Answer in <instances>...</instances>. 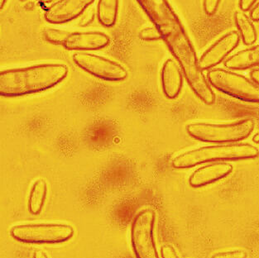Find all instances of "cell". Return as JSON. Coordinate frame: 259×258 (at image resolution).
Instances as JSON below:
<instances>
[{
    "instance_id": "484cf974",
    "label": "cell",
    "mask_w": 259,
    "mask_h": 258,
    "mask_svg": "<svg viewBox=\"0 0 259 258\" xmlns=\"http://www.w3.org/2000/svg\"><path fill=\"white\" fill-rule=\"evenodd\" d=\"M33 258H48L47 254L41 250H36L33 253Z\"/></svg>"
},
{
    "instance_id": "ffe728a7",
    "label": "cell",
    "mask_w": 259,
    "mask_h": 258,
    "mask_svg": "<svg viewBox=\"0 0 259 258\" xmlns=\"http://www.w3.org/2000/svg\"><path fill=\"white\" fill-rule=\"evenodd\" d=\"M221 0H203V8L207 15H214L215 14Z\"/></svg>"
},
{
    "instance_id": "30bf717a",
    "label": "cell",
    "mask_w": 259,
    "mask_h": 258,
    "mask_svg": "<svg viewBox=\"0 0 259 258\" xmlns=\"http://www.w3.org/2000/svg\"><path fill=\"white\" fill-rule=\"evenodd\" d=\"M110 38L100 32H71L64 44V48L70 51L100 50L109 45Z\"/></svg>"
},
{
    "instance_id": "f1b7e54d",
    "label": "cell",
    "mask_w": 259,
    "mask_h": 258,
    "mask_svg": "<svg viewBox=\"0 0 259 258\" xmlns=\"http://www.w3.org/2000/svg\"><path fill=\"white\" fill-rule=\"evenodd\" d=\"M6 2H7V0H0V7H1V9H4L5 5H6Z\"/></svg>"
},
{
    "instance_id": "ba28073f",
    "label": "cell",
    "mask_w": 259,
    "mask_h": 258,
    "mask_svg": "<svg viewBox=\"0 0 259 258\" xmlns=\"http://www.w3.org/2000/svg\"><path fill=\"white\" fill-rule=\"evenodd\" d=\"M240 38L238 31H231L221 36L200 57L199 62L201 70H211L221 64L239 45Z\"/></svg>"
},
{
    "instance_id": "ac0fdd59",
    "label": "cell",
    "mask_w": 259,
    "mask_h": 258,
    "mask_svg": "<svg viewBox=\"0 0 259 258\" xmlns=\"http://www.w3.org/2000/svg\"><path fill=\"white\" fill-rule=\"evenodd\" d=\"M139 37L143 41H157L161 39V35L155 27H147L140 31Z\"/></svg>"
},
{
    "instance_id": "f546056e",
    "label": "cell",
    "mask_w": 259,
    "mask_h": 258,
    "mask_svg": "<svg viewBox=\"0 0 259 258\" xmlns=\"http://www.w3.org/2000/svg\"><path fill=\"white\" fill-rule=\"evenodd\" d=\"M20 1H22V2H25L27 0H20Z\"/></svg>"
},
{
    "instance_id": "d4e9b609",
    "label": "cell",
    "mask_w": 259,
    "mask_h": 258,
    "mask_svg": "<svg viewBox=\"0 0 259 258\" xmlns=\"http://www.w3.org/2000/svg\"><path fill=\"white\" fill-rule=\"evenodd\" d=\"M251 79L256 84H259V68L253 69L250 73Z\"/></svg>"
},
{
    "instance_id": "6da1fadb",
    "label": "cell",
    "mask_w": 259,
    "mask_h": 258,
    "mask_svg": "<svg viewBox=\"0 0 259 258\" xmlns=\"http://www.w3.org/2000/svg\"><path fill=\"white\" fill-rule=\"evenodd\" d=\"M68 68L63 64H40L0 72V95L20 97L48 91L63 81Z\"/></svg>"
},
{
    "instance_id": "5bb4252c",
    "label": "cell",
    "mask_w": 259,
    "mask_h": 258,
    "mask_svg": "<svg viewBox=\"0 0 259 258\" xmlns=\"http://www.w3.org/2000/svg\"><path fill=\"white\" fill-rule=\"evenodd\" d=\"M234 20L243 44L252 45L257 41V33L252 19L248 18L243 11H237L234 14Z\"/></svg>"
},
{
    "instance_id": "4316f807",
    "label": "cell",
    "mask_w": 259,
    "mask_h": 258,
    "mask_svg": "<svg viewBox=\"0 0 259 258\" xmlns=\"http://www.w3.org/2000/svg\"><path fill=\"white\" fill-rule=\"evenodd\" d=\"M37 1L41 3V4H52V3L55 2L56 0H37Z\"/></svg>"
},
{
    "instance_id": "8992f818",
    "label": "cell",
    "mask_w": 259,
    "mask_h": 258,
    "mask_svg": "<svg viewBox=\"0 0 259 258\" xmlns=\"http://www.w3.org/2000/svg\"><path fill=\"white\" fill-rule=\"evenodd\" d=\"M154 211L147 208L136 215L131 228V240L137 258H159L155 247Z\"/></svg>"
},
{
    "instance_id": "3957f363",
    "label": "cell",
    "mask_w": 259,
    "mask_h": 258,
    "mask_svg": "<svg viewBox=\"0 0 259 258\" xmlns=\"http://www.w3.org/2000/svg\"><path fill=\"white\" fill-rule=\"evenodd\" d=\"M255 127L252 118L228 123L195 122L187 125V134L204 143L227 144L236 143L250 136Z\"/></svg>"
},
{
    "instance_id": "7c38bea8",
    "label": "cell",
    "mask_w": 259,
    "mask_h": 258,
    "mask_svg": "<svg viewBox=\"0 0 259 258\" xmlns=\"http://www.w3.org/2000/svg\"><path fill=\"white\" fill-rule=\"evenodd\" d=\"M179 64L174 60L167 59L161 69V86L164 95L168 99H175L179 95L183 84V76Z\"/></svg>"
},
{
    "instance_id": "9a60e30c",
    "label": "cell",
    "mask_w": 259,
    "mask_h": 258,
    "mask_svg": "<svg viewBox=\"0 0 259 258\" xmlns=\"http://www.w3.org/2000/svg\"><path fill=\"white\" fill-rule=\"evenodd\" d=\"M48 193V186L44 180L38 179L32 185L28 198V209L32 214H38L44 208Z\"/></svg>"
},
{
    "instance_id": "603a6c76",
    "label": "cell",
    "mask_w": 259,
    "mask_h": 258,
    "mask_svg": "<svg viewBox=\"0 0 259 258\" xmlns=\"http://www.w3.org/2000/svg\"><path fill=\"white\" fill-rule=\"evenodd\" d=\"M257 0H239V8L242 11L245 12L250 10L256 5Z\"/></svg>"
},
{
    "instance_id": "8fae6325",
    "label": "cell",
    "mask_w": 259,
    "mask_h": 258,
    "mask_svg": "<svg viewBox=\"0 0 259 258\" xmlns=\"http://www.w3.org/2000/svg\"><path fill=\"white\" fill-rule=\"evenodd\" d=\"M233 165L227 162H213L203 165L191 174L189 182L191 187L200 188L223 179L232 172Z\"/></svg>"
},
{
    "instance_id": "52a82bcc",
    "label": "cell",
    "mask_w": 259,
    "mask_h": 258,
    "mask_svg": "<svg viewBox=\"0 0 259 258\" xmlns=\"http://www.w3.org/2000/svg\"><path fill=\"white\" fill-rule=\"evenodd\" d=\"M73 61L80 68L91 75L108 81H121L127 76V71L120 64L97 55L78 52Z\"/></svg>"
},
{
    "instance_id": "9c48e42d",
    "label": "cell",
    "mask_w": 259,
    "mask_h": 258,
    "mask_svg": "<svg viewBox=\"0 0 259 258\" xmlns=\"http://www.w3.org/2000/svg\"><path fill=\"white\" fill-rule=\"evenodd\" d=\"M95 0H58L48 8L44 18L48 23L62 24L81 16Z\"/></svg>"
},
{
    "instance_id": "7402d4cb",
    "label": "cell",
    "mask_w": 259,
    "mask_h": 258,
    "mask_svg": "<svg viewBox=\"0 0 259 258\" xmlns=\"http://www.w3.org/2000/svg\"><path fill=\"white\" fill-rule=\"evenodd\" d=\"M161 252L162 258H179L177 251L170 245H165L161 247Z\"/></svg>"
},
{
    "instance_id": "277c9868",
    "label": "cell",
    "mask_w": 259,
    "mask_h": 258,
    "mask_svg": "<svg viewBox=\"0 0 259 258\" xmlns=\"http://www.w3.org/2000/svg\"><path fill=\"white\" fill-rule=\"evenodd\" d=\"M209 84L222 93L249 103H259V84L244 75L222 68L208 70Z\"/></svg>"
},
{
    "instance_id": "e0dca14e",
    "label": "cell",
    "mask_w": 259,
    "mask_h": 258,
    "mask_svg": "<svg viewBox=\"0 0 259 258\" xmlns=\"http://www.w3.org/2000/svg\"><path fill=\"white\" fill-rule=\"evenodd\" d=\"M42 35L44 39L48 42L56 45H64L70 35V32L56 28H45L42 31Z\"/></svg>"
},
{
    "instance_id": "d6986e66",
    "label": "cell",
    "mask_w": 259,
    "mask_h": 258,
    "mask_svg": "<svg viewBox=\"0 0 259 258\" xmlns=\"http://www.w3.org/2000/svg\"><path fill=\"white\" fill-rule=\"evenodd\" d=\"M95 17H96V10L93 7H90L80 16V25L81 27L89 26L91 23H93Z\"/></svg>"
},
{
    "instance_id": "4fadbf2b",
    "label": "cell",
    "mask_w": 259,
    "mask_h": 258,
    "mask_svg": "<svg viewBox=\"0 0 259 258\" xmlns=\"http://www.w3.org/2000/svg\"><path fill=\"white\" fill-rule=\"evenodd\" d=\"M225 66L230 70H248L259 66V44L236 52L229 57Z\"/></svg>"
},
{
    "instance_id": "44dd1931",
    "label": "cell",
    "mask_w": 259,
    "mask_h": 258,
    "mask_svg": "<svg viewBox=\"0 0 259 258\" xmlns=\"http://www.w3.org/2000/svg\"><path fill=\"white\" fill-rule=\"evenodd\" d=\"M212 258H247V254L243 251H231L214 254Z\"/></svg>"
},
{
    "instance_id": "83f0119b",
    "label": "cell",
    "mask_w": 259,
    "mask_h": 258,
    "mask_svg": "<svg viewBox=\"0 0 259 258\" xmlns=\"http://www.w3.org/2000/svg\"><path fill=\"white\" fill-rule=\"evenodd\" d=\"M252 141H253L254 143H259V134H255L253 138H252Z\"/></svg>"
},
{
    "instance_id": "2e32d148",
    "label": "cell",
    "mask_w": 259,
    "mask_h": 258,
    "mask_svg": "<svg viewBox=\"0 0 259 258\" xmlns=\"http://www.w3.org/2000/svg\"><path fill=\"white\" fill-rule=\"evenodd\" d=\"M119 0H99L97 15L99 22L105 27H112L116 23Z\"/></svg>"
},
{
    "instance_id": "cb8c5ba5",
    "label": "cell",
    "mask_w": 259,
    "mask_h": 258,
    "mask_svg": "<svg viewBox=\"0 0 259 258\" xmlns=\"http://www.w3.org/2000/svg\"><path fill=\"white\" fill-rule=\"evenodd\" d=\"M250 18L252 21L259 22V1L251 9Z\"/></svg>"
},
{
    "instance_id": "7a4b0ae2",
    "label": "cell",
    "mask_w": 259,
    "mask_h": 258,
    "mask_svg": "<svg viewBox=\"0 0 259 258\" xmlns=\"http://www.w3.org/2000/svg\"><path fill=\"white\" fill-rule=\"evenodd\" d=\"M259 150L248 143H227L190 150L173 159V167L188 169L200 164L257 158Z\"/></svg>"
},
{
    "instance_id": "5b68a950",
    "label": "cell",
    "mask_w": 259,
    "mask_h": 258,
    "mask_svg": "<svg viewBox=\"0 0 259 258\" xmlns=\"http://www.w3.org/2000/svg\"><path fill=\"white\" fill-rule=\"evenodd\" d=\"M14 239L26 243H61L72 238L73 228L67 224H20L12 228Z\"/></svg>"
}]
</instances>
